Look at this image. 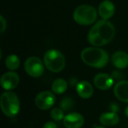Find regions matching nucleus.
<instances>
[{
  "instance_id": "nucleus-1",
  "label": "nucleus",
  "mask_w": 128,
  "mask_h": 128,
  "mask_svg": "<svg viewBox=\"0 0 128 128\" xmlns=\"http://www.w3.org/2000/svg\"><path fill=\"white\" fill-rule=\"evenodd\" d=\"M116 35V29L112 22L107 20H100L90 29L88 40L93 46L100 47L111 42Z\"/></svg>"
},
{
  "instance_id": "nucleus-2",
  "label": "nucleus",
  "mask_w": 128,
  "mask_h": 128,
  "mask_svg": "<svg viewBox=\"0 0 128 128\" xmlns=\"http://www.w3.org/2000/svg\"><path fill=\"white\" fill-rule=\"evenodd\" d=\"M81 59L88 66L102 68L107 64L109 55L106 50L100 47H87L81 52Z\"/></svg>"
},
{
  "instance_id": "nucleus-3",
  "label": "nucleus",
  "mask_w": 128,
  "mask_h": 128,
  "mask_svg": "<svg viewBox=\"0 0 128 128\" xmlns=\"http://www.w3.org/2000/svg\"><path fill=\"white\" fill-rule=\"evenodd\" d=\"M0 105L3 114L8 117H14L20 112V100L17 95L11 91H5L2 94Z\"/></svg>"
},
{
  "instance_id": "nucleus-4",
  "label": "nucleus",
  "mask_w": 128,
  "mask_h": 128,
  "mask_svg": "<svg viewBox=\"0 0 128 128\" xmlns=\"http://www.w3.org/2000/svg\"><path fill=\"white\" fill-rule=\"evenodd\" d=\"M44 63L50 71L52 73H59L65 68L66 60L62 52L56 49H51L44 54Z\"/></svg>"
},
{
  "instance_id": "nucleus-5",
  "label": "nucleus",
  "mask_w": 128,
  "mask_h": 128,
  "mask_svg": "<svg viewBox=\"0 0 128 128\" xmlns=\"http://www.w3.org/2000/svg\"><path fill=\"white\" fill-rule=\"evenodd\" d=\"M74 21L81 26H89L95 22L98 18L96 8L90 4L78 6L73 14Z\"/></svg>"
},
{
  "instance_id": "nucleus-6",
  "label": "nucleus",
  "mask_w": 128,
  "mask_h": 128,
  "mask_svg": "<svg viewBox=\"0 0 128 128\" xmlns=\"http://www.w3.org/2000/svg\"><path fill=\"white\" fill-rule=\"evenodd\" d=\"M44 63L37 56H30L24 63V69L26 74L34 78L40 77L44 72Z\"/></svg>"
},
{
  "instance_id": "nucleus-7",
  "label": "nucleus",
  "mask_w": 128,
  "mask_h": 128,
  "mask_svg": "<svg viewBox=\"0 0 128 128\" xmlns=\"http://www.w3.org/2000/svg\"><path fill=\"white\" fill-rule=\"evenodd\" d=\"M55 103V94L50 91L40 92L34 98V104L40 110H48L51 109Z\"/></svg>"
},
{
  "instance_id": "nucleus-8",
  "label": "nucleus",
  "mask_w": 128,
  "mask_h": 128,
  "mask_svg": "<svg viewBox=\"0 0 128 128\" xmlns=\"http://www.w3.org/2000/svg\"><path fill=\"white\" fill-rule=\"evenodd\" d=\"M20 82V76L14 71H8L2 74L0 80L1 86L5 91H11L16 88Z\"/></svg>"
},
{
  "instance_id": "nucleus-9",
  "label": "nucleus",
  "mask_w": 128,
  "mask_h": 128,
  "mask_svg": "<svg viewBox=\"0 0 128 128\" xmlns=\"http://www.w3.org/2000/svg\"><path fill=\"white\" fill-rule=\"evenodd\" d=\"M93 82L97 88L102 91H106L112 87L114 84V80L107 74L100 73L94 76Z\"/></svg>"
},
{
  "instance_id": "nucleus-10",
  "label": "nucleus",
  "mask_w": 128,
  "mask_h": 128,
  "mask_svg": "<svg viewBox=\"0 0 128 128\" xmlns=\"http://www.w3.org/2000/svg\"><path fill=\"white\" fill-rule=\"evenodd\" d=\"M85 123L84 117L79 112H70L67 114L64 119L63 124L66 128H81Z\"/></svg>"
},
{
  "instance_id": "nucleus-11",
  "label": "nucleus",
  "mask_w": 128,
  "mask_h": 128,
  "mask_svg": "<svg viewBox=\"0 0 128 128\" xmlns=\"http://www.w3.org/2000/svg\"><path fill=\"white\" fill-rule=\"evenodd\" d=\"M116 11L114 3L110 0H104L99 4L98 13L103 20H109L112 17Z\"/></svg>"
},
{
  "instance_id": "nucleus-12",
  "label": "nucleus",
  "mask_w": 128,
  "mask_h": 128,
  "mask_svg": "<svg viewBox=\"0 0 128 128\" xmlns=\"http://www.w3.org/2000/svg\"><path fill=\"white\" fill-rule=\"evenodd\" d=\"M113 92L118 100L128 103V81L122 80L118 82L114 86Z\"/></svg>"
},
{
  "instance_id": "nucleus-13",
  "label": "nucleus",
  "mask_w": 128,
  "mask_h": 128,
  "mask_svg": "<svg viewBox=\"0 0 128 128\" xmlns=\"http://www.w3.org/2000/svg\"><path fill=\"white\" fill-rule=\"evenodd\" d=\"M76 90L77 94L82 99L90 98L94 93V88L92 85L86 80L79 82L76 86Z\"/></svg>"
},
{
  "instance_id": "nucleus-14",
  "label": "nucleus",
  "mask_w": 128,
  "mask_h": 128,
  "mask_svg": "<svg viewBox=\"0 0 128 128\" xmlns=\"http://www.w3.org/2000/svg\"><path fill=\"white\" fill-rule=\"evenodd\" d=\"M112 64L118 69H124L128 67V54L124 51H117L112 56Z\"/></svg>"
},
{
  "instance_id": "nucleus-15",
  "label": "nucleus",
  "mask_w": 128,
  "mask_h": 128,
  "mask_svg": "<svg viewBox=\"0 0 128 128\" xmlns=\"http://www.w3.org/2000/svg\"><path fill=\"white\" fill-rule=\"evenodd\" d=\"M119 116L116 112H104L99 117V122L102 126L112 127L119 123Z\"/></svg>"
},
{
  "instance_id": "nucleus-16",
  "label": "nucleus",
  "mask_w": 128,
  "mask_h": 128,
  "mask_svg": "<svg viewBox=\"0 0 128 128\" xmlns=\"http://www.w3.org/2000/svg\"><path fill=\"white\" fill-rule=\"evenodd\" d=\"M52 92L56 94H62L64 93L68 89V82L62 78H58L55 80L51 86Z\"/></svg>"
},
{
  "instance_id": "nucleus-17",
  "label": "nucleus",
  "mask_w": 128,
  "mask_h": 128,
  "mask_svg": "<svg viewBox=\"0 0 128 128\" xmlns=\"http://www.w3.org/2000/svg\"><path fill=\"white\" fill-rule=\"evenodd\" d=\"M4 64L8 70L10 71H14L17 70L20 65V58L15 54H10L6 57L4 60Z\"/></svg>"
},
{
  "instance_id": "nucleus-18",
  "label": "nucleus",
  "mask_w": 128,
  "mask_h": 128,
  "mask_svg": "<svg viewBox=\"0 0 128 128\" xmlns=\"http://www.w3.org/2000/svg\"><path fill=\"white\" fill-rule=\"evenodd\" d=\"M74 102L73 100V99H71L70 98H64L59 104V108H61L64 112V111H69L71 109L74 108Z\"/></svg>"
},
{
  "instance_id": "nucleus-19",
  "label": "nucleus",
  "mask_w": 128,
  "mask_h": 128,
  "mask_svg": "<svg viewBox=\"0 0 128 128\" xmlns=\"http://www.w3.org/2000/svg\"><path fill=\"white\" fill-rule=\"evenodd\" d=\"M50 116H51V118L54 121H56V122H59V121L63 120L64 116H65L64 111L61 108H58V107L53 108L51 110Z\"/></svg>"
},
{
  "instance_id": "nucleus-20",
  "label": "nucleus",
  "mask_w": 128,
  "mask_h": 128,
  "mask_svg": "<svg viewBox=\"0 0 128 128\" xmlns=\"http://www.w3.org/2000/svg\"><path fill=\"white\" fill-rule=\"evenodd\" d=\"M0 22H1V33H2L7 27V22H6V20L3 17V16H0Z\"/></svg>"
},
{
  "instance_id": "nucleus-21",
  "label": "nucleus",
  "mask_w": 128,
  "mask_h": 128,
  "mask_svg": "<svg viewBox=\"0 0 128 128\" xmlns=\"http://www.w3.org/2000/svg\"><path fill=\"white\" fill-rule=\"evenodd\" d=\"M43 128H58L56 124L53 122H47L44 124Z\"/></svg>"
},
{
  "instance_id": "nucleus-22",
  "label": "nucleus",
  "mask_w": 128,
  "mask_h": 128,
  "mask_svg": "<svg viewBox=\"0 0 128 128\" xmlns=\"http://www.w3.org/2000/svg\"><path fill=\"white\" fill-rule=\"evenodd\" d=\"M125 114H126V116L128 118V105L127 106L126 109H125Z\"/></svg>"
},
{
  "instance_id": "nucleus-23",
  "label": "nucleus",
  "mask_w": 128,
  "mask_h": 128,
  "mask_svg": "<svg viewBox=\"0 0 128 128\" xmlns=\"http://www.w3.org/2000/svg\"><path fill=\"white\" fill-rule=\"evenodd\" d=\"M94 128H106L104 126H97V127H95Z\"/></svg>"
}]
</instances>
